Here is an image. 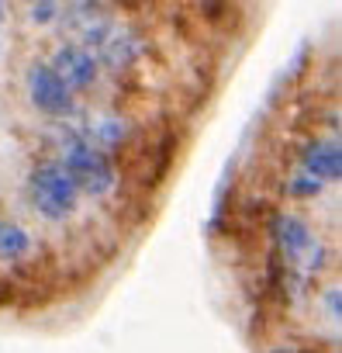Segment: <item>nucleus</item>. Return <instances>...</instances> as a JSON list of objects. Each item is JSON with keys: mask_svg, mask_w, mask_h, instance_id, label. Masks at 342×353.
I'll return each mask as SVG.
<instances>
[{"mask_svg": "<svg viewBox=\"0 0 342 353\" xmlns=\"http://www.w3.org/2000/svg\"><path fill=\"white\" fill-rule=\"evenodd\" d=\"M28 18H32V25L49 28V25H56L63 18V8H59V0H32Z\"/></svg>", "mask_w": 342, "mask_h": 353, "instance_id": "nucleus-10", "label": "nucleus"}, {"mask_svg": "<svg viewBox=\"0 0 342 353\" xmlns=\"http://www.w3.org/2000/svg\"><path fill=\"white\" fill-rule=\"evenodd\" d=\"M297 170L318 176L321 184H339V170H342V149H339V139L335 132L332 135H314L308 142L297 145Z\"/></svg>", "mask_w": 342, "mask_h": 353, "instance_id": "nucleus-6", "label": "nucleus"}, {"mask_svg": "<svg viewBox=\"0 0 342 353\" xmlns=\"http://www.w3.org/2000/svg\"><path fill=\"white\" fill-rule=\"evenodd\" d=\"M56 159H59L63 170L73 176V184H76L80 198L100 201V198H107V194L118 188V166H114L111 152L94 149V145L83 142L73 128L63 132L59 149H56Z\"/></svg>", "mask_w": 342, "mask_h": 353, "instance_id": "nucleus-1", "label": "nucleus"}, {"mask_svg": "<svg viewBox=\"0 0 342 353\" xmlns=\"http://www.w3.org/2000/svg\"><path fill=\"white\" fill-rule=\"evenodd\" d=\"M270 232H273V246L290 274H325L328 270L325 239L297 212H277L270 222Z\"/></svg>", "mask_w": 342, "mask_h": 353, "instance_id": "nucleus-3", "label": "nucleus"}, {"mask_svg": "<svg viewBox=\"0 0 342 353\" xmlns=\"http://www.w3.org/2000/svg\"><path fill=\"white\" fill-rule=\"evenodd\" d=\"M25 90H28V101L32 108L49 118V121H73L80 114V97L56 77V70L49 63H32L28 73H25Z\"/></svg>", "mask_w": 342, "mask_h": 353, "instance_id": "nucleus-4", "label": "nucleus"}, {"mask_svg": "<svg viewBox=\"0 0 342 353\" xmlns=\"http://www.w3.org/2000/svg\"><path fill=\"white\" fill-rule=\"evenodd\" d=\"M83 142H90L94 149L100 152H118L125 145V139L131 135V125L125 114H114V111H90L76 132Z\"/></svg>", "mask_w": 342, "mask_h": 353, "instance_id": "nucleus-7", "label": "nucleus"}, {"mask_svg": "<svg viewBox=\"0 0 342 353\" xmlns=\"http://www.w3.org/2000/svg\"><path fill=\"white\" fill-rule=\"evenodd\" d=\"M32 253V232L18 222L0 219V263H18Z\"/></svg>", "mask_w": 342, "mask_h": 353, "instance_id": "nucleus-8", "label": "nucleus"}, {"mask_svg": "<svg viewBox=\"0 0 342 353\" xmlns=\"http://www.w3.org/2000/svg\"><path fill=\"white\" fill-rule=\"evenodd\" d=\"M25 198L32 205V212L42 219V222H70L80 208V191L73 184V176L63 170V163L56 156L49 159H39L25 181Z\"/></svg>", "mask_w": 342, "mask_h": 353, "instance_id": "nucleus-2", "label": "nucleus"}, {"mask_svg": "<svg viewBox=\"0 0 342 353\" xmlns=\"http://www.w3.org/2000/svg\"><path fill=\"white\" fill-rule=\"evenodd\" d=\"M325 188H328V184H321L318 176L297 170V173L287 176V188H284V191H287V198H294V201H311V198H321Z\"/></svg>", "mask_w": 342, "mask_h": 353, "instance_id": "nucleus-9", "label": "nucleus"}, {"mask_svg": "<svg viewBox=\"0 0 342 353\" xmlns=\"http://www.w3.org/2000/svg\"><path fill=\"white\" fill-rule=\"evenodd\" d=\"M4 18H8V0H0V25H4Z\"/></svg>", "mask_w": 342, "mask_h": 353, "instance_id": "nucleus-11", "label": "nucleus"}, {"mask_svg": "<svg viewBox=\"0 0 342 353\" xmlns=\"http://www.w3.org/2000/svg\"><path fill=\"white\" fill-rule=\"evenodd\" d=\"M49 66L56 70V77L80 97V94H90L97 83H100V63H97V56L90 52V49H83L80 42H63L56 52H52V59H49Z\"/></svg>", "mask_w": 342, "mask_h": 353, "instance_id": "nucleus-5", "label": "nucleus"}]
</instances>
